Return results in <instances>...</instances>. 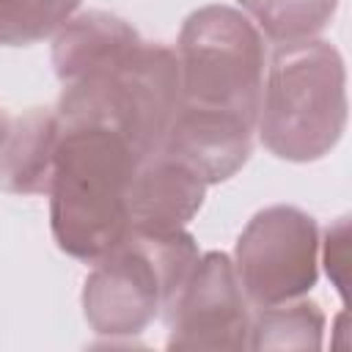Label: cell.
<instances>
[{
    "label": "cell",
    "instance_id": "obj_1",
    "mask_svg": "<svg viewBox=\"0 0 352 352\" xmlns=\"http://www.w3.org/2000/svg\"><path fill=\"white\" fill-rule=\"evenodd\" d=\"M140 160L110 126L60 124L50 195L52 234L66 253L102 258L129 234L126 195Z\"/></svg>",
    "mask_w": 352,
    "mask_h": 352
},
{
    "label": "cell",
    "instance_id": "obj_2",
    "mask_svg": "<svg viewBox=\"0 0 352 352\" xmlns=\"http://www.w3.org/2000/svg\"><path fill=\"white\" fill-rule=\"evenodd\" d=\"M344 60L327 41L278 44L258 102L264 146L294 162L324 157L346 124Z\"/></svg>",
    "mask_w": 352,
    "mask_h": 352
},
{
    "label": "cell",
    "instance_id": "obj_3",
    "mask_svg": "<svg viewBox=\"0 0 352 352\" xmlns=\"http://www.w3.org/2000/svg\"><path fill=\"white\" fill-rule=\"evenodd\" d=\"M179 104V58L162 44L138 41L99 72L69 82L60 124H99L121 132L140 157L160 148Z\"/></svg>",
    "mask_w": 352,
    "mask_h": 352
},
{
    "label": "cell",
    "instance_id": "obj_4",
    "mask_svg": "<svg viewBox=\"0 0 352 352\" xmlns=\"http://www.w3.org/2000/svg\"><path fill=\"white\" fill-rule=\"evenodd\" d=\"M198 248L179 231H129L110 248L85 280V319L99 333H140L160 308H168L190 270Z\"/></svg>",
    "mask_w": 352,
    "mask_h": 352
},
{
    "label": "cell",
    "instance_id": "obj_5",
    "mask_svg": "<svg viewBox=\"0 0 352 352\" xmlns=\"http://www.w3.org/2000/svg\"><path fill=\"white\" fill-rule=\"evenodd\" d=\"M179 104L239 116L256 126L264 44L253 22L226 6L195 11L179 38Z\"/></svg>",
    "mask_w": 352,
    "mask_h": 352
},
{
    "label": "cell",
    "instance_id": "obj_6",
    "mask_svg": "<svg viewBox=\"0 0 352 352\" xmlns=\"http://www.w3.org/2000/svg\"><path fill=\"white\" fill-rule=\"evenodd\" d=\"M316 226L294 206L258 212L236 242V278L245 294L267 308L305 294L316 280Z\"/></svg>",
    "mask_w": 352,
    "mask_h": 352
},
{
    "label": "cell",
    "instance_id": "obj_7",
    "mask_svg": "<svg viewBox=\"0 0 352 352\" xmlns=\"http://www.w3.org/2000/svg\"><path fill=\"white\" fill-rule=\"evenodd\" d=\"M170 346H245L248 311L228 256L206 253L170 300Z\"/></svg>",
    "mask_w": 352,
    "mask_h": 352
},
{
    "label": "cell",
    "instance_id": "obj_8",
    "mask_svg": "<svg viewBox=\"0 0 352 352\" xmlns=\"http://www.w3.org/2000/svg\"><path fill=\"white\" fill-rule=\"evenodd\" d=\"M250 132L253 124L239 116L176 104L160 148L212 184L234 176L245 165L250 154Z\"/></svg>",
    "mask_w": 352,
    "mask_h": 352
},
{
    "label": "cell",
    "instance_id": "obj_9",
    "mask_svg": "<svg viewBox=\"0 0 352 352\" xmlns=\"http://www.w3.org/2000/svg\"><path fill=\"white\" fill-rule=\"evenodd\" d=\"M206 182L162 148L140 160L129 195V231H179L201 209Z\"/></svg>",
    "mask_w": 352,
    "mask_h": 352
},
{
    "label": "cell",
    "instance_id": "obj_10",
    "mask_svg": "<svg viewBox=\"0 0 352 352\" xmlns=\"http://www.w3.org/2000/svg\"><path fill=\"white\" fill-rule=\"evenodd\" d=\"M58 132V113L47 110H30L8 124L0 146V187L11 192L50 190Z\"/></svg>",
    "mask_w": 352,
    "mask_h": 352
},
{
    "label": "cell",
    "instance_id": "obj_11",
    "mask_svg": "<svg viewBox=\"0 0 352 352\" xmlns=\"http://www.w3.org/2000/svg\"><path fill=\"white\" fill-rule=\"evenodd\" d=\"M138 41H140L138 33L124 19L102 11L82 14L66 22L60 36L55 38V52H52L55 72L66 85L77 82L99 72L102 66L113 63L116 58H121Z\"/></svg>",
    "mask_w": 352,
    "mask_h": 352
},
{
    "label": "cell",
    "instance_id": "obj_12",
    "mask_svg": "<svg viewBox=\"0 0 352 352\" xmlns=\"http://www.w3.org/2000/svg\"><path fill=\"white\" fill-rule=\"evenodd\" d=\"M275 44L314 38L336 11V0H239Z\"/></svg>",
    "mask_w": 352,
    "mask_h": 352
},
{
    "label": "cell",
    "instance_id": "obj_13",
    "mask_svg": "<svg viewBox=\"0 0 352 352\" xmlns=\"http://www.w3.org/2000/svg\"><path fill=\"white\" fill-rule=\"evenodd\" d=\"M80 0H0V44H33L69 22Z\"/></svg>",
    "mask_w": 352,
    "mask_h": 352
},
{
    "label": "cell",
    "instance_id": "obj_14",
    "mask_svg": "<svg viewBox=\"0 0 352 352\" xmlns=\"http://www.w3.org/2000/svg\"><path fill=\"white\" fill-rule=\"evenodd\" d=\"M324 316L316 302L267 305L256 319L253 346H319Z\"/></svg>",
    "mask_w": 352,
    "mask_h": 352
},
{
    "label": "cell",
    "instance_id": "obj_15",
    "mask_svg": "<svg viewBox=\"0 0 352 352\" xmlns=\"http://www.w3.org/2000/svg\"><path fill=\"white\" fill-rule=\"evenodd\" d=\"M346 217L336 223V228L327 231V245H324V261H327V272L336 280L338 292H344V280H346Z\"/></svg>",
    "mask_w": 352,
    "mask_h": 352
},
{
    "label": "cell",
    "instance_id": "obj_16",
    "mask_svg": "<svg viewBox=\"0 0 352 352\" xmlns=\"http://www.w3.org/2000/svg\"><path fill=\"white\" fill-rule=\"evenodd\" d=\"M6 132H8V121H6V116H0V146L6 140Z\"/></svg>",
    "mask_w": 352,
    "mask_h": 352
}]
</instances>
